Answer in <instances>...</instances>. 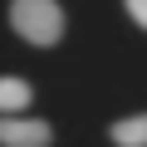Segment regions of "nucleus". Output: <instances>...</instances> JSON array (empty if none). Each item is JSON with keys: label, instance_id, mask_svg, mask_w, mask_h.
<instances>
[{"label": "nucleus", "instance_id": "nucleus-3", "mask_svg": "<svg viewBox=\"0 0 147 147\" xmlns=\"http://www.w3.org/2000/svg\"><path fill=\"white\" fill-rule=\"evenodd\" d=\"M30 98H34V88L25 79H0V118H15L20 108H30Z\"/></svg>", "mask_w": 147, "mask_h": 147}, {"label": "nucleus", "instance_id": "nucleus-2", "mask_svg": "<svg viewBox=\"0 0 147 147\" xmlns=\"http://www.w3.org/2000/svg\"><path fill=\"white\" fill-rule=\"evenodd\" d=\"M49 137L54 127L44 118H25V113L0 118V147H49Z\"/></svg>", "mask_w": 147, "mask_h": 147}, {"label": "nucleus", "instance_id": "nucleus-1", "mask_svg": "<svg viewBox=\"0 0 147 147\" xmlns=\"http://www.w3.org/2000/svg\"><path fill=\"white\" fill-rule=\"evenodd\" d=\"M10 30L39 49L64 39V10L59 0H10Z\"/></svg>", "mask_w": 147, "mask_h": 147}, {"label": "nucleus", "instance_id": "nucleus-4", "mask_svg": "<svg viewBox=\"0 0 147 147\" xmlns=\"http://www.w3.org/2000/svg\"><path fill=\"white\" fill-rule=\"evenodd\" d=\"M108 137H113L118 147H147V113H137V118H118V123L108 127Z\"/></svg>", "mask_w": 147, "mask_h": 147}, {"label": "nucleus", "instance_id": "nucleus-5", "mask_svg": "<svg viewBox=\"0 0 147 147\" xmlns=\"http://www.w3.org/2000/svg\"><path fill=\"white\" fill-rule=\"evenodd\" d=\"M123 5H127V15H132V20L147 30V0H123Z\"/></svg>", "mask_w": 147, "mask_h": 147}]
</instances>
